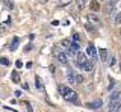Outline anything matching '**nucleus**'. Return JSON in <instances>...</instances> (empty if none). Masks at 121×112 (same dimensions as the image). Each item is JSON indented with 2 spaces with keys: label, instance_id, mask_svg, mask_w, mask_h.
I'll list each match as a JSON object with an SVG mask.
<instances>
[{
  "label": "nucleus",
  "instance_id": "f257e3e1",
  "mask_svg": "<svg viewBox=\"0 0 121 112\" xmlns=\"http://www.w3.org/2000/svg\"><path fill=\"white\" fill-rule=\"evenodd\" d=\"M62 97L67 100V102H73V103H77V100H79V97H77V92H76V91H73V89H70V88L67 89V92H65V94H64Z\"/></svg>",
  "mask_w": 121,
  "mask_h": 112
},
{
  "label": "nucleus",
  "instance_id": "f03ea898",
  "mask_svg": "<svg viewBox=\"0 0 121 112\" xmlns=\"http://www.w3.org/2000/svg\"><path fill=\"white\" fill-rule=\"evenodd\" d=\"M55 55H56V59H58V61L60 62V64H68V59H67V55L64 53L62 50H58V48H56L55 50Z\"/></svg>",
  "mask_w": 121,
  "mask_h": 112
},
{
  "label": "nucleus",
  "instance_id": "7ed1b4c3",
  "mask_svg": "<svg viewBox=\"0 0 121 112\" xmlns=\"http://www.w3.org/2000/svg\"><path fill=\"white\" fill-rule=\"evenodd\" d=\"M120 108H121L120 100H117V102H109V104H108L109 112H118V111H120Z\"/></svg>",
  "mask_w": 121,
  "mask_h": 112
},
{
  "label": "nucleus",
  "instance_id": "20e7f679",
  "mask_svg": "<svg viewBox=\"0 0 121 112\" xmlns=\"http://www.w3.org/2000/svg\"><path fill=\"white\" fill-rule=\"evenodd\" d=\"M101 104H103V102H101L100 99H95L94 102L86 103V108H88V109H98V108H101Z\"/></svg>",
  "mask_w": 121,
  "mask_h": 112
},
{
  "label": "nucleus",
  "instance_id": "39448f33",
  "mask_svg": "<svg viewBox=\"0 0 121 112\" xmlns=\"http://www.w3.org/2000/svg\"><path fill=\"white\" fill-rule=\"evenodd\" d=\"M85 71H92V68H94V61H91V59H86L85 62L80 65Z\"/></svg>",
  "mask_w": 121,
  "mask_h": 112
},
{
  "label": "nucleus",
  "instance_id": "423d86ee",
  "mask_svg": "<svg viewBox=\"0 0 121 112\" xmlns=\"http://www.w3.org/2000/svg\"><path fill=\"white\" fill-rule=\"evenodd\" d=\"M86 18H88V21H91V23H94V24H97V26L101 24V20L95 15V14H92V12H89L88 15H86Z\"/></svg>",
  "mask_w": 121,
  "mask_h": 112
},
{
  "label": "nucleus",
  "instance_id": "0eeeda50",
  "mask_svg": "<svg viewBox=\"0 0 121 112\" xmlns=\"http://www.w3.org/2000/svg\"><path fill=\"white\" fill-rule=\"evenodd\" d=\"M76 58H77V62H79V65H82L83 62H85L86 59H88V58H86V55L83 53V52H80V50H79L77 53H76Z\"/></svg>",
  "mask_w": 121,
  "mask_h": 112
},
{
  "label": "nucleus",
  "instance_id": "6e6552de",
  "mask_svg": "<svg viewBox=\"0 0 121 112\" xmlns=\"http://www.w3.org/2000/svg\"><path fill=\"white\" fill-rule=\"evenodd\" d=\"M86 53H88L89 56H92V58H97V52H95V47H94V44H92V43H89V44H88Z\"/></svg>",
  "mask_w": 121,
  "mask_h": 112
},
{
  "label": "nucleus",
  "instance_id": "1a4fd4ad",
  "mask_svg": "<svg viewBox=\"0 0 121 112\" xmlns=\"http://www.w3.org/2000/svg\"><path fill=\"white\" fill-rule=\"evenodd\" d=\"M18 44H20V38H18V36H15V38L12 39V43H11V46H9V50H11V52H14V50H17V47H18Z\"/></svg>",
  "mask_w": 121,
  "mask_h": 112
},
{
  "label": "nucleus",
  "instance_id": "9d476101",
  "mask_svg": "<svg viewBox=\"0 0 121 112\" xmlns=\"http://www.w3.org/2000/svg\"><path fill=\"white\" fill-rule=\"evenodd\" d=\"M35 85H36V89H39V91H43V89H44V85H43V82H41V77L39 76H35Z\"/></svg>",
  "mask_w": 121,
  "mask_h": 112
},
{
  "label": "nucleus",
  "instance_id": "9b49d317",
  "mask_svg": "<svg viewBox=\"0 0 121 112\" xmlns=\"http://www.w3.org/2000/svg\"><path fill=\"white\" fill-rule=\"evenodd\" d=\"M91 9H92V12H97L100 9V3L97 0H91Z\"/></svg>",
  "mask_w": 121,
  "mask_h": 112
},
{
  "label": "nucleus",
  "instance_id": "f8f14e48",
  "mask_svg": "<svg viewBox=\"0 0 121 112\" xmlns=\"http://www.w3.org/2000/svg\"><path fill=\"white\" fill-rule=\"evenodd\" d=\"M98 55H100L101 61H106V59H108V50H106V48H100V50H98Z\"/></svg>",
  "mask_w": 121,
  "mask_h": 112
},
{
  "label": "nucleus",
  "instance_id": "ddd939ff",
  "mask_svg": "<svg viewBox=\"0 0 121 112\" xmlns=\"http://www.w3.org/2000/svg\"><path fill=\"white\" fill-rule=\"evenodd\" d=\"M11 79H12V82H15V83H18L21 79H20V73L18 71H12V74H11Z\"/></svg>",
  "mask_w": 121,
  "mask_h": 112
},
{
  "label": "nucleus",
  "instance_id": "4468645a",
  "mask_svg": "<svg viewBox=\"0 0 121 112\" xmlns=\"http://www.w3.org/2000/svg\"><path fill=\"white\" fill-rule=\"evenodd\" d=\"M117 100H120V91H115V92H112V95H111V100H109V102H117Z\"/></svg>",
  "mask_w": 121,
  "mask_h": 112
},
{
  "label": "nucleus",
  "instance_id": "2eb2a0df",
  "mask_svg": "<svg viewBox=\"0 0 121 112\" xmlns=\"http://www.w3.org/2000/svg\"><path fill=\"white\" fill-rule=\"evenodd\" d=\"M60 46H62V47H65V48H70V46H71V41H70V39H62Z\"/></svg>",
  "mask_w": 121,
  "mask_h": 112
},
{
  "label": "nucleus",
  "instance_id": "dca6fc26",
  "mask_svg": "<svg viewBox=\"0 0 121 112\" xmlns=\"http://www.w3.org/2000/svg\"><path fill=\"white\" fill-rule=\"evenodd\" d=\"M3 3L6 5V8H8V9H12V8H14V3H12V0H3Z\"/></svg>",
  "mask_w": 121,
  "mask_h": 112
},
{
  "label": "nucleus",
  "instance_id": "f3484780",
  "mask_svg": "<svg viewBox=\"0 0 121 112\" xmlns=\"http://www.w3.org/2000/svg\"><path fill=\"white\" fill-rule=\"evenodd\" d=\"M82 82H83V76H82V74L74 76V83H82Z\"/></svg>",
  "mask_w": 121,
  "mask_h": 112
},
{
  "label": "nucleus",
  "instance_id": "a211bd4d",
  "mask_svg": "<svg viewBox=\"0 0 121 112\" xmlns=\"http://www.w3.org/2000/svg\"><path fill=\"white\" fill-rule=\"evenodd\" d=\"M67 89H68V88H67V86H64V85H58V91H59V92H60L62 95H64V94L67 92Z\"/></svg>",
  "mask_w": 121,
  "mask_h": 112
},
{
  "label": "nucleus",
  "instance_id": "6ab92c4d",
  "mask_svg": "<svg viewBox=\"0 0 121 112\" xmlns=\"http://www.w3.org/2000/svg\"><path fill=\"white\" fill-rule=\"evenodd\" d=\"M68 82H70V83H74V73L73 71H68Z\"/></svg>",
  "mask_w": 121,
  "mask_h": 112
},
{
  "label": "nucleus",
  "instance_id": "aec40b11",
  "mask_svg": "<svg viewBox=\"0 0 121 112\" xmlns=\"http://www.w3.org/2000/svg\"><path fill=\"white\" fill-rule=\"evenodd\" d=\"M120 20H121V12H117L115 18H113V21H115V24H120Z\"/></svg>",
  "mask_w": 121,
  "mask_h": 112
},
{
  "label": "nucleus",
  "instance_id": "412c9836",
  "mask_svg": "<svg viewBox=\"0 0 121 112\" xmlns=\"http://www.w3.org/2000/svg\"><path fill=\"white\" fill-rule=\"evenodd\" d=\"M77 2V6H79V9H83V6H85V0H76Z\"/></svg>",
  "mask_w": 121,
  "mask_h": 112
},
{
  "label": "nucleus",
  "instance_id": "4be33fe9",
  "mask_svg": "<svg viewBox=\"0 0 121 112\" xmlns=\"http://www.w3.org/2000/svg\"><path fill=\"white\" fill-rule=\"evenodd\" d=\"M0 64H2V65H9V59H8V58H2V59H0Z\"/></svg>",
  "mask_w": 121,
  "mask_h": 112
},
{
  "label": "nucleus",
  "instance_id": "5701e85b",
  "mask_svg": "<svg viewBox=\"0 0 121 112\" xmlns=\"http://www.w3.org/2000/svg\"><path fill=\"white\" fill-rule=\"evenodd\" d=\"M85 27L88 29L89 32H95V29H94V27H92V26H91V24H85Z\"/></svg>",
  "mask_w": 121,
  "mask_h": 112
},
{
  "label": "nucleus",
  "instance_id": "b1692460",
  "mask_svg": "<svg viewBox=\"0 0 121 112\" xmlns=\"http://www.w3.org/2000/svg\"><path fill=\"white\" fill-rule=\"evenodd\" d=\"M24 104L27 106V111H29V112H33V109H32V106H30V103H29V102H24Z\"/></svg>",
  "mask_w": 121,
  "mask_h": 112
},
{
  "label": "nucleus",
  "instance_id": "393cba45",
  "mask_svg": "<svg viewBox=\"0 0 121 112\" xmlns=\"http://www.w3.org/2000/svg\"><path fill=\"white\" fill-rule=\"evenodd\" d=\"M15 67H17V68H21V67H23V62L21 61H17V62H15Z\"/></svg>",
  "mask_w": 121,
  "mask_h": 112
},
{
  "label": "nucleus",
  "instance_id": "a878e982",
  "mask_svg": "<svg viewBox=\"0 0 121 112\" xmlns=\"http://www.w3.org/2000/svg\"><path fill=\"white\" fill-rule=\"evenodd\" d=\"M73 39H74V41H79V39H80V36H79V33H74V35H73Z\"/></svg>",
  "mask_w": 121,
  "mask_h": 112
},
{
  "label": "nucleus",
  "instance_id": "bb28decb",
  "mask_svg": "<svg viewBox=\"0 0 121 112\" xmlns=\"http://www.w3.org/2000/svg\"><path fill=\"white\" fill-rule=\"evenodd\" d=\"M117 2H118V0H112V2H111V8H113V6L117 5Z\"/></svg>",
  "mask_w": 121,
  "mask_h": 112
},
{
  "label": "nucleus",
  "instance_id": "cd10ccee",
  "mask_svg": "<svg viewBox=\"0 0 121 112\" xmlns=\"http://www.w3.org/2000/svg\"><path fill=\"white\" fill-rule=\"evenodd\" d=\"M58 24H59L58 20H53V21H52V26H58Z\"/></svg>",
  "mask_w": 121,
  "mask_h": 112
},
{
  "label": "nucleus",
  "instance_id": "c85d7f7f",
  "mask_svg": "<svg viewBox=\"0 0 121 112\" xmlns=\"http://www.w3.org/2000/svg\"><path fill=\"white\" fill-rule=\"evenodd\" d=\"M6 29H5V26H2V23H0V32H5Z\"/></svg>",
  "mask_w": 121,
  "mask_h": 112
},
{
  "label": "nucleus",
  "instance_id": "c756f323",
  "mask_svg": "<svg viewBox=\"0 0 121 112\" xmlns=\"http://www.w3.org/2000/svg\"><path fill=\"white\" fill-rule=\"evenodd\" d=\"M115 62H117V59H115V58H112V61H111V65H115Z\"/></svg>",
  "mask_w": 121,
  "mask_h": 112
},
{
  "label": "nucleus",
  "instance_id": "7c9ffc66",
  "mask_svg": "<svg viewBox=\"0 0 121 112\" xmlns=\"http://www.w3.org/2000/svg\"><path fill=\"white\" fill-rule=\"evenodd\" d=\"M30 48H32V46H30V44H29V46H27V47H26V48H24V52H29V50H30Z\"/></svg>",
  "mask_w": 121,
  "mask_h": 112
},
{
  "label": "nucleus",
  "instance_id": "2f4dec72",
  "mask_svg": "<svg viewBox=\"0 0 121 112\" xmlns=\"http://www.w3.org/2000/svg\"><path fill=\"white\" fill-rule=\"evenodd\" d=\"M39 2H41V3H45V2H48V0H39Z\"/></svg>",
  "mask_w": 121,
  "mask_h": 112
}]
</instances>
